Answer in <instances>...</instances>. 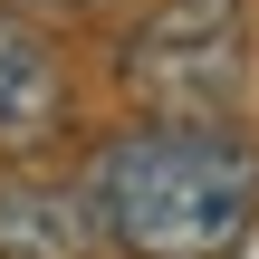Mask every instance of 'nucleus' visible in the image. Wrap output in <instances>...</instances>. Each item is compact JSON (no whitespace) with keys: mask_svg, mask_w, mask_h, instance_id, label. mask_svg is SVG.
Returning a JSON list of instances; mask_svg holds the SVG:
<instances>
[{"mask_svg":"<svg viewBox=\"0 0 259 259\" xmlns=\"http://www.w3.org/2000/svg\"><path fill=\"white\" fill-rule=\"evenodd\" d=\"M77 192L125 259H231L259 221V144L221 115H144L96 144Z\"/></svg>","mask_w":259,"mask_h":259,"instance_id":"nucleus-1","label":"nucleus"},{"mask_svg":"<svg viewBox=\"0 0 259 259\" xmlns=\"http://www.w3.org/2000/svg\"><path fill=\"white\" fill-rule=\"evenodd\" d=\"M250 77H259L250 0H154L125 29V87L154 115H221L231 125Z\"/></svg>","mask_w":259,"mask_h":259,"instance_id":"nucleus-2","label":"nucleus"},{"mask_svg":"<svg viewBox=\"0 0 259 259\" xmlns=\"http://www.w3.org/2000/svg\"><path fill=\"white\" fill-rule=\"evenodd\" d=\"M67 125V67L38 38V19L0 10V154H38Z\"/></svg>","mask_w":259,"mask_h":259,"instance_id":"nucleus-3","label":"nucleus"},{"mask_svg":"<svg viewBox=\"0 0 259 259\" xmlns=\"http://www.w3.org/2000/svg\"><path fill=\"white\" fill-rule=\"evenodd\" d=\"M0 259H96L87 192L38 183V173H10L0 183Z\"/></svg>","mask_w":259,"mask_h":259,"instance_id":"nucleus-4","label":"nucleus"},{"mask_svg":"<svg viewBox=\"0 0 259 259\" xmlns=\"http://www.w3.org/2000/svg\"><path fill=\"white\" fill-rule=\"evenodd\" d=\"M29 10H96V0H29Z\"/></svg>","mask_w":259,"mask_h":259,"instance_id":"nucleus-5","label":"nucleus"}]
</instances>
